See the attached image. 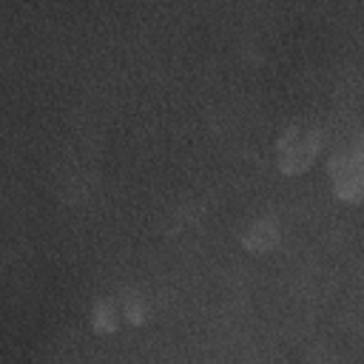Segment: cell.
I'll list each match as a JSON object with an SVG mask.
<instances>
[{
    "label": "cell",
    "mask_w": 364,
    "mask_h": 364,
    "mask_svg": "<svg viewBox=\"0 0 364 364\" xmlns=\"http://www.w3.org/2000/svg\"><path fill=\"white\" fill-rule=\"evenodd\" d=\"M318 151H321L318 128H313L307 122H293L279 134L273 159L284 176H301L304 171L313 168V162L318 159Z\"/></svg>",
    "instance_id": "cell-1"
},
{
    "label": "cell",
    "mask_w": 364,
    "mask_h": 364,
    "mask_svg": "<svg viewBox=\"0 0 364 364\" xmlns=\"http://www.w3.org/2000/svg\"><path fill=\"white\" fill-rule=\"evenodd\" d=\"M327 179L338 202H364V139L330 156Z\"/></svg>",
    "instance_id": "cell-2"
},
{
    "label": "cell",
    "mask_w": 364,
    "mask_h": 364,
    "mask_svg": "<svg viewBox=\"0 0 364 364\" xmlns=\"http://www.w3.org/2000/svg\"><path fill=\"white\" fill-rule=\"evenodd\" d=\"M279 239H282L279 222L270 219V216H262V219H256V222H250V225L245 228V233H242V247H245L247 253L262 256V253H270V250L279 245Z\"/></svg>",
    "instance_id": "cell-3"
},
{
    "label": "cell",
    "mask_w": 364,
    "mask_h": 364,
    "mask_svg": "<svg viewBox=\"0 0 364 364\" xmlns=\"http://www.w3.org/2000/svg\"><path fill=\"white\" fill-rule=\"evenodd\" d=\"M119 327V310L111 299H100L91 307V330L97 336H111Z\"/></svg>",
    "instance_id": "cell-4"
},
{
    "label": "cell",
    "mask_w": 364,
    "mask_h": 364,
    "mask_svg": "<svg viewBox=\"0 0 364 364\" xmlns=\"http://www.w3.org/2000/svg\"><path fill=\"white\" fill-rule=\"evenodd\" d=\"M122 318H125L128 324H145V318H148V304H145V299H142V296H128V299L122 301Z\"/></svg>",
    "instance_id": "cell-5"
}]
</instances>
